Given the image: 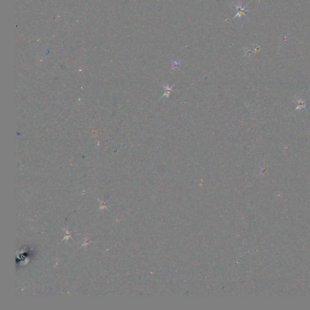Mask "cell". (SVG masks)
I'll return each instance as SVG.
<instances>
[{"instance_id": "cell-4", "label": "cell", "mask_w": 310, "mask_h": 310, "mask_svg": "<svg viewBox=\"0 0 310 310\" xmlns=\"http://www.w3.org/2000/svg\"><path fill=\"white\" fill-rule=\"evenodd\" d=\"M73 230H71L70 231H67V230H66V231H65L66 232H65L64 237L63 238L62 241L66 240V239H67V240H68V239H69L70 237H71L72 236V235H73Z\"/></svg>"}, {"instance_id": "cell-2", "label": "cell", "mask_w": 310, "mask_h": 310, "mask_svg": "<svg viewBox=\"0 0 310 310\" xmlns=\"http://www.w3.org/2000/svg\"><path fill=\"white\" fill-rule=\"evenodd\" d=\"M173 86H172L170 87H169L168 86H167V85H163V87L164 88V90H165V93H164V94L163 95V96H162V97L166 96L167 98H169L170 94L174 91V90H172V87Z\"/></svg>"}, {"instance_id": "cell-1", "label": "cell", "mask_w": 310, "mask_h": 310, "mask_svg": "<svg viewBox=\"0 0 310 310\" xmlns=\"http://www.w3.org/2000/svg\"><path fill=\"white\" fill-rule=\"evenodd\" d=\"M234 6H235V8L237 9V11H238L236 15L235 16L234 18H236V17H240V18H241V17H242V15H244V16H245L246 18H248L247 16H246V15H245V12H248V11H249L248 10L245 9L246 7H247V5H246L245 6L243 7V8H241V4H240V6H237V5H236V4H235Z\"/></svg>"}, {"instance_id": "cell-3", "label": "cell", "mask_w": 310, "mask_h": 310, "mask_svg": "<svg viewBox=\"0 0 310 310\" xmlns=\"http://www.w3.org/2000/svg\"><path fill=\"white\" fill-rule=\"evenodd\" d=\"M181 62V61H172V69H173V70H177V69H178L179 67L180 66Z\"/></svg>"}]
</instances>
